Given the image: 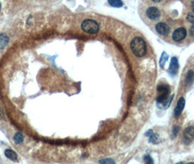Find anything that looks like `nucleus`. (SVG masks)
Returning a JSON list of instances; mask_svg holds the SVG:
<instances>
[{"label": "nucleus", "mask_w": 194, "mask_h": 164, "mask_svg": "<svg viewBox=\"0 0 194 164\" xmlns=\"http://www.w3.org/2000/svg\"><path fill=\"white\" fill-rule=\"evenodd\" d=\"M192 10H193V12L194 13V1L192 2Z\"/></svg>", "instance_id": "obj_23"}, {"label": "nucleus", "mask_w": 194, "mask_h": 164, "mask_svg": "<svg viewBox=\"0 0 194 164\" xmlns=\"http://www.w3.org/2000/svg\"><path fill=\"white\" fill-rule=\"evenodd\" d=\"M13 139H14L15 142H16V144H20V143L23 142L24 141V136L20 133H16V134H15L14 137H13Z\"/></svg>", "instance_id": "obj_16"}, {"label": "nucleus", "mask_w": 194, "mask_h": 164, "mask_svg": "<svg viewBox=\"0 0 194 164\" xmlns=\"http://www.w3.org/2000/svg\"><path fill=\"white\" fill-rule=\"evenodd\" d=\"M194 139V127L193 126H189L186 128L183 132L182 136V141L184 144H189Z\"/></svg>", "instance_id": "obj_4"}, {"label": "nucleus", "mask_w": 194, "mask_h": 164, "mask_svg": "<svg viewBox=\"0 0 194 164\" xmlns=\"http://www.w3.org/2000/svg\"><path fill=\"white\" fill-rule=\"evenodd\" d=\"M190 34H191V36L194 37V24L192 25L191 27V29H190Z\"/></svg>", "instance_id": "obj_22"}, {"label": "nucleus", "mask_w": 194, "mask_h": 164, "mask_svg": "<svg viewBox=\"0 0 194 164\" xmlns=\"http://www.w3.org/2000/svg\"><path fill=\"white\" fill-rule=\"evenodd\" d=\"M108 3L111 6L115 7H121L123 5V2L120 1V0H109Z\"/></svg>", "instance_id": "obj_15"}, {"label": "nucleus", "mask_w": 194, "mask_h": 164, "mask_svg": "<svg viewBox=\"0 0 194 164\" xmlns=\"http://www.w3.org/2000/svg\"><path fill=\"white\" fill-rule=\"evenodd\" d=\"M0 10H1V3H0Z\"/></svg>", "instance_id": "obj_27"}, {"label": "nucleus", "mask_w": 194, "mask_h": 164, "mask_svg": "<svg viewBox=\"0 0 194 164\" xmlns=\"http://www.w3.org/2000/svg\"><path fill=\"white\" fill-rule=\"evenodd\" d=\"M187 20L192 24H194V15L192 13H188L187 16Z\"/></svg>", "instance_id": "obj_20"}, {"label": "nucleus", "mask_w": 194, "mask_h": 164, "mask_svg": "<svg viewBox=\"0 0 194 164\" xmlns=\"http://www.w3.org/2000/svg\"><path fill=\"white\" fill-rule=\"evenodd\" d=\"M9 42V37L5 34L0 35V49H4Z\"/></svg>", "instance_id": "obj_12"}, {"label": "nucleus", "mask_w": 194, "mask_h": 164, "mask_svg": "<svg viewBox=\"0 0 194 164\" xmlns=\"http://www.w3.org/2000/svg\"><path fill=\"white\" fill-rule=\"evenodd\" d=\"M147 16L150 20H157L161 16L160 10L156 7H150L147 10Z\"/></svg>", "instance_id": "obj_6"}, {"label": "nucleus", "mask_w": 194, "mask_h": 164, "mask_svg": "<svg viewBox=\"0 0 194 164\" xmlns=\"http://www.w3.org/2000/svg\"><path fill=\"white\" fill-rule=\"evenodd\" d=\"M5 155L7 158H9V159L13 161H16L18 160V155H17V154L13 150H10V149H7V150H5Z\"/></svg>", "instance_id": "obj_11"}, {"label": "nucleus", "mask_w": 194, "mask_h": 164, "mask_svg": "<svg viewBox=\"0 0 194 164\" xmlns=\"http://www.w3.org/2000/svg\"><path fill=\"white\" fill-rule=\"evenodd\" d=\"M168 58H169L168 54H167L166 52H163V53H162L161 56V58H160L159 60V65L162 69L164 67V66L166 64V63H167Z\"/></svg>", "instance_id": "obj_13"}, {"label": "nucleus", "mask_w": 194, "mask_h": 164, "mask_svg": "<svg viewBox=\"0 0 194 164\" xmlns=\"http://www.w3.org/2000/svg\"><path fill=\"white\" fill-rule=\"evenodd\" d=\"M2 116H3V114H2V110H1V109H0V119H1L2 118Z\"/></svg>", "instance_id": "obj_24"}, {"label": "nucleus", "mask_w": 194, "mask_h": 164, "mask_svg": "<svg viewBox=\"0 0 194 164\" xmlns=\"http://www.w3.org/2000/svg\"><path fill=\"white\" fill-rule=\"evenodd\" d=\"M152 133H153V131H152V129H150V130H149L148 131H147L146 133H145V135L146 137H150V136H151V135L152 134Z\"/></svg>", "instance_id": "obj_21"}, {"label": "nucleus", "mask_w": 194, "mask_h": 164, "mask_svg": "<svg viewBox=\"0 0 194 164\" xmlns=\"http://www.w3.org/2000/svg\"><path fill=\"white\" fill-rule=\"evenodd\" d=\"M99 163L100 164H115V162L114 160L111 158H104V159L99 160Z\"/></svg>", "instance_id": "obj_17"}, {"label": "nucleus", "mask_w": 194, "mask_h": 164, "mask_svg": "<svg viewBox=\"0 0 194 164\" xmlns=\"http://www.w3.org/2000/svg\"><path fill=\"white\" fill-rule=\"evenodd\" d=\"M179 131V126H174L172 128V135H173V138H174L176 137L177 134H178Z\"/></svg>", "instance_id": "obj_19"}, {"label": "nucleus", "mask_w": 194, "mask_h": 164, "mask_svg": "<svg viewBox=\"0 0 194 164\" xmlns=\"http://www.w3.org/2000/svg\"><path fill=\"white\" fill-rule=\"evenodd\" d=\"M149 142L152 143L153 144H157L160 142V139L159 137V135L156 133H152V134L149 137Z\"/></svg>", "instance_id": "obj_14"}, {"label": "nucleus", "mask_w": 194, "mask_h": 164, "mask_svg": "<svg viewBox=\"0 0 194 164\" xmlns=\"http://www.w3.org/2000/svg\"><path fill=\"white\" fill-rule=\"evenodd\" d=\"M179 69V62L178 59L176 57L171 58L170 65L169 67V72L171 75H175L178 73Z\"/></svg>", "instance_id": "obj_9"}, {"label": "nucleus", "mask_w": 194, "mask_h": 164, "mask_svg": "<svg viewBox=\"0 0 194 164\" xmlns=\"http://www.w3.org/2000/svg\"><path fill=\"white\" fill-rule=\"evenodd\" d=\"M194 82V71L193 70H189L187 73V76L185 79V83L188 87H190L193 85Z\"/></svg>", "instance_id": "obj_10"}, {"label": "nucleus", "mask_w": 194, "mask_h": 164, "mask_svg": "<svg viewBox=\"0 0 194 164\" xmlns=\"http://www.w3.org/2000/svg\"><path fill=\"white\" fill-rule=\"evenodd\" d=\"M156 30L157 32L162 36H167L168 35L169 32V27L167 24L165 23H159L156 24Z\"/></svg>", "instance_id": "obj_7"}, {"label": "nucleus", "mask_w": 194, "mask_h": 164, "mask_svg": "<svg viewBox=\"0 0 194 164\" xmlns=\"http://www.w3.org/2000/svg\"><path fill=\"white\" fill-rule=\"evenodd\" d=\"M176 164H183V163H182V162H179V163H176Z\"/></svg>", "instance_id": "obj_25"}, {"label": "nucleus", "mask_w": 194, "mask_h": 164, "mask_svg": "<svg viewBox=\"0 0 194 164\" xmlns=\"http://www.w3.org/2000/svg\"><path fill=\"white\" fill-rule=\"evenodd\" d=\"M187 164H194V163H188Z\"/></svg>", "instance_id": "obj_26"}, {"label": "nucleus", "mask_w": 194, "mask_h": 164, "mask_svg": "<svg viewBox=\"0 0 194 164\" xmlns=\"http://www.w3.org/2000/svg\"><path fill=\"white\" fill-rule=\"evenodd\" d=\"M81 29L88 34H95L99 31V26L96 20L86 19L84 20L81 24Z\"/></svg>", "instance_id": "obj_3"}, {"label": "nucleus", "mask_w": 194, "mask_h": 164, "mask_svg": "<svg viewBox=\"0 0 194 164\" xmlns=\"http://www.w3.org/2000/svg\"><path fill=\"white\" fill-rule=\"evenodd\" d=\"M187 31L184 28H179L176 29L172 34V39L175 42H180L185 38Z\"/></svg>", "instance_id": "obj_5"}, {"label": "nucleus", "mask_w": 194, "mask_h": 164, "mask_svg": "<svg viewBox=\"0 0 194 164\" xmlns=\"http://www.w3.org/2000/svg\"><path fill=\"white\" fill-rule=\"evenodd\" d=\"M144 161L145 164H154V161L152 160V158L150 155H148L144 156Z\"/></svg>", "instance_id": "obj_18"}, {"label": "nucleus", "mask_w": 194, "mask_h": 164, "mask_svg": "<svg viewBox=\"0 0 194 164\" xmlns=\"http://www.w3.org/2000/svg\"><path fill=\"white\" fill-rule=\"evenodd\" d=\"M131 49L137 57H142L147 52L145 42L141 37H134L131 42Z\"/></svg>", "instance_id": "obj_2"}, {"label": "nucleus", "mask_w": 194, "mask_h": 164, "mask_svg": "<svg viewBox=\"0 0 194 164\" xmlns=\"http://www.w3.org/2000/svg\"><path fill=\"white\" fill-rule=\"evenodd\" d=\"M185 101L183 97L180 98V99L178 100V104H177L176 108L174 109V116L175 118H178L180 116V115L182 114V111L185 108Z\"/></svg>", "instance_id": "obj_8"}, {"label": "nucleus", "mask_w": 194, "mask_h": 164, "mask_svg": "<svg viewBox=\"0 0 194 164\" xmlns=\"http://www.w3.org/2000/svg\"><path fill=\"white\" fill-rule=\"evenodd\" d=\"M158 95L157 97V106L160 109H167L171 104V101H172L174 96L169 97V87L166 85H161L158 87Z\"/></svg>", "instance_id": "obj_1"}]
</instances>
